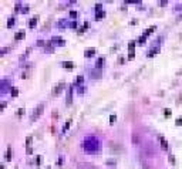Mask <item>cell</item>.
<instances>
[{
    "instance_id": "obj_1",
    "label": "cell",
    "mask_w": 182,
    "mask_h": 169,
    "mask_svg": "<svg viewBox=\"0 0 182 169\" xmlns=\"http://www.w3.org/2000/svg\"><path fill=\"white\" fill-rule=\"evenodd\" d=\"M83 149L87 153H98L101 151V142L96 135H88L83 141Z\"/></svg>"
},
{
    "instance_id": "obj_2",
    "label": "cell",
    "mask_w": 182,
    "mask_h": 169,
    "mask_svg": "<svg viewBox=\"0 0 182 169\" xmlns=\"http://www.w3.org/2000/svg\"><path fill=\"white\" fill-rule=\"evenodd\" d=\"M43 109H44V104H40V105H38L37 108L34 109V112L32 114V117H30V121H32V122H34V121H36V120L38 118V117L41 115V112H43Z\"/></svg>"
},
{
    "instance_id": "obj_3",
    "label": "cell",
    "mask_w": 182,
    "mask_h": 169,
    "mask_svg": "<svg viewBox=\"0 0 182 169\" xmlns=\"http://www.w3.org/2000/svg\"><path fill=\"white\" fill-rule=\"evenodd\" d=\"M9 87H10V85H9V81H7V80H3V81H2V93L3 94L7 93Z\"/></svg>"
},
{
    "instance_id": "obj_4",
    "label": "cell",
    "mask_w": 182,
    "mask_h": 169,
    "mask_svg": "<svg viewBox=\"0 0 182 169\" xmlns=\"http://www.w3.org/2000/svg\"><path fill=\"white\" fill-rule=\"evenodd\" d=\"M158 51H159V47H154V49H151L147 51V55H148V57H152V55H155Z\"/></svg>"
},
{
    "instance_id": "obj_5",
    "label": "cell",
    "mask_w": 182,
    "mask_h": 169,
    "mask_svg": "<svg viewBox=\"0 0 182 169\" xmlns=\"http://www.w3.org/2000/svg\"><path fill=\"white\" fill-rule=\"evenodd\" d=\"M63 87H64V82L61 81L60 84H57L56 87H54V90H53V94H57V93H60L61 90H63Z\"/></svg>"
},
{
    "instance_id": "obj_6",
    "label": "cell",
    "mask_w": 182,
    "mask_h": 169,
    "mask_svg": "<svg viewBox=\"0 0 182 169\" xmlns=\"http://www.w3.org/2000/svg\"><path fill=\"white\" fill-rule=\"evenodd\" d=\"M111 151H113V152H121L123 149H121V147H120L118 144H114V142H111Z\"/></svg>"
},
{
    "instance_id": "obj_7",
    "label": "cell",
    "mask_w": 182,
    "mask_h": 169,
    "mask_svg": "<svg viewBox=\"0 0 182 169\" xmlns=\"http://www.w3.org/2000/svg\"><path fill=\"white\" fill-rule=\"evenodd\" d=\"M158 139H159L162 148H164V149H168V142L165 141V138H164V136H161V135H158Z\"/></svg>"
},
{
    "instance_id": "obj_8",
    "label": "cell",
    "mask_w": 182,
    "mask_h": 169,
    "mask_svg": "<svg viewBox=\"0 0 182 169\" xmlns=\"http://www.w3.org/2000/svg\"><path fill=\"white\" fill-rule=\"evenodd\" d=\"M94 54H96V50H94V49H87V50H86V53H84V55H86L87 58L93 57Z\"/></svg>"
},
{
    "instance_id": "obj_9",
    "label": "cell",
    "mask_w": 182,
    "mask_h": 169,
    "mask_svg": "<svg viewBox=\"0 0 182 169\" xmlns=\"http://www.w3.org/2000/svg\"><path fill=\"white\" fill-rule=\"evenodd\" d=\"M54 44H60V46H64V40L61 37H53Z\"/></svg>"
},
{
    "instance_id": "obj_10",
    "label": "cell",
    "mask_w": 182,
    "mask_h": 169,
    "mask_svg": "<svg viewBox=\"0 0 182 169\" xmlns=\"http://www.w3.org/2000/svg\"><path fill=\"white\" fill-rule=\"evenodd\" d=\"M102 64H104V57H100V58H98V60H97V68H98V70H101L102 68Z\"/></svg>"
},
{
    "instance_id": "obj_11",
    "label": "cell",
    "mask_w": 182,
    "mask_h": 169,
    "mask_svg": "<svg viewBox=\"0 0 182 169\" xmlns=\"http://www.w3.org/2000/svg\"><path fill=\"white\" fill-rule=\"evenodd\" d=\"M71 98H73V90L70 88L68 93H67V105H70V104H71Z\"/></svg>"
},
{
    "instance_id": "obj_12",
    "label": "cell",
    "mask_w": 182,
    "mask_h": 169,
    "mask_svg": "<svg viewBox=\"0 0 182 169\" xmlns=\"http://www.w3.org/2000/svg\"><path fill=\"white\" fill-rule=\"evenodd\" d=\"M104 16H105V11H104V10H100V11H97V13H96V19H97V20L102 19Z\"/></svg>"
},
{
    "instance_id": "obj_13",
    "label": "cell",
    "mask_w": 182,
    "mask_h": 169,
    "mask_svg": "<svg viewBox=\"0 0 182 169\" xmlns=\"http://www.w3.org/2000/svg\"><path fill=\"white\" fill-rule=\"evenodd\" d=\"M91 76H94V78H98V77L101 76V70H98V68L97 70H93L91 71Z\"/></svg>"
},
{
    "instance_id": "obj_14",
    "label": "cell",
    "mask_w": 182,
    "mask_h": 169,
    "mask_svg": "<svg viewBox=\"0 0 182 169\" xmlns=\"http://www.w3.org/2000/svg\"><path fill=\"white\" fill-rule=\"evenodd\" d=\"M61 64H63V67H64V68H73V66H74L71 61H63Z\"/></svg>"
},
{
    "instance_id": "obj_15",
    "label": "cell",
    "mask_w": 182,
    "mask_h": 169,
    "mask_svg": "<svg viewBox=\"0 0 182 169\" xmlns=\"http://www.w3.org/2000/svg\"><path fill=\"white\" fill-rule=\"evenodd\" d=\"M37 24V17H33V19H30V22H29V27H34Z\"/></svg>"
},
{
    "instance_id": "obj_16",
    "label": "cell",
    "mask_w": 182,
    "mask_h": 169,
    "mask_svg": "<svg viewBox=\"0 0 182 169\" xmlns=\"http://www.w3.org/2000/svg\"><path fill=\"white\" fill-rule=\"evenodd\" d=\"M155 28H156L155 26H151L150 28H147V30H145V31H144V36H145V37H147V36H148V34H151V33H152V31H154Z\"/></svg>"
},
{
    "instance_id": "obj_17",
    "label": "cell",
    "mask_w": 182,
    "mask_h": 169,
    "mask_svg": "<svg viewBox=\"0 0 182 169\" xmlns=\"http://www.w3.org/2000/svg\"><path fill=\"white\" fill-rule=\"evenodd\" d=\"M6 159H7V161H10V159H11V148L10 147L7 148V152H6Z\"/></svg>"
},
{
    "instance_id": "obj_18",
    "label": "cell",
    "mask_w": 182,
    "mask_h": 169,
    "mask_svg": "<svg viewBox=\"0 0 182 169\" xmlns=\"http://www.w3.org/2000/svg\"><path fill=\"white\" fill-rule=\"evenodd\" d=\"M24 37V31H19V33H16V36H14V38L16 40H20V38Z\"/></svg>"
},
{
    "instance_id": "obj_19",
    "label": "cell",
    "mask_w": 182,
    "mask_h": 169,
    "mask_svg": "<svg viewBox=\"0 0 182 169\" xmlns=\"http://www.w3.org/2000/svg\"><path fill=\"white\" fill-rule=\"evenodd\" d=\"M13 24H14V17H10L9 22H7V27H11Z\"/></svg>"
},
{
    "instance_id": "obj_20",
    "label": "cell",
    "mask_w": 182,
    "mask_h": 169,
    "mask_svg": "<svg viewBox=\"0 0 182 169\" xmlns=\"http://www.w3.org/2000/svg\"><path fill=\"white\" fill-rule=\"evenodd\" d=\"M134 46H135V43L134 41H131V43L128 44V49H129V53H134Z\"/></svg>"
},
{
    "instance_id": "obj_21",
    "label": "cell",
    "mask_w": 182,
    "mask_h": 169,
    "mask_svg": "<svg viewBox=\"0 0 182 169\" xmlns=\"http://www.w3.org/2000/svg\"><path fill=\"white\" fill-rule=\"evenodd\" d=\"M115 120H117V117H115V115H111V117H110V124H114Z\"/></svg>"
},
{
    "instance_id": "obj_22",
    "label": "cell",
    "mask_w": 182,
    "mask_h": 169,
    "mask_svg": "<svg viewBox=\"0 0 182 169\" xmlns=\"http://www.w3.org/2000/svg\"><path fill=\"white\" fill-rule=\"evenodd\" d=\"M10 93H11V95H14V97H16L17 94H19V91H17V88H11Z\"/></svg>"
},
{
    "instance_id": "obj_23",
    "label": "cell",
    "mask_w": 182,
    "mask_h": 169,
    "mask_svg": "<svg viewBox=\"0 0 182 169\" xmlns=\"http://www.w3.org/2000/svg\"><path fill=\"white\" fill-rule=\"evenodd\" d=\"M138 41H139V44H144L145 43V36H141Z\"/></svg>"
},
{
    "instance_id": "obj_24",
    "label": "cell",
    "mask_w": 182,
    "mask_h": 169,
    "mask_svg": "<svg viewBox=\"0 0 182 169\" xmlns=\"http://www.w3.org/2000/svg\"><path fill=\"white\" fill-rule=\"evenodd\" d=\"M83 80H84V78H83V76H78V78H77V84L83 82Z\"/></svg>"
},
{
    "instance_id": "obj_25",
    "label": "cell",
    "mask_w": 182,
    "mask_h": 169,
    "mask_svg": "<svg viewBox=\"0 0 182 169\" xmlns=\"http://www.w3.org/2000/svg\"><path fill=\"white\" fill-rule=\"evenodd\" d=\"M70 16H71V17H77V11H70Z\"/></svg>"
},
{
    "instance_id": "obj_26",
    "label": "cell",
    "mask_w": 182,
    "mask_h": 169,
    "mask_svg": "<svg viewBox=\"0 0 182 169\" xmlns=\"http://www.w3.org/2000/svg\"><path fill=\"white\" fill-rule=\"evenodd\" d=\"M70 124H71V121H67V124H65V126H64V131H65V129H67V128H68V126H70Z\"/></svg>"
},
{
    "instance_id": "obj_27",
    "label": "cell",
    "mask_w": 182,
    "mask_h": 169,
    "mask_svg": "<svg viewBox=\"0 0 182 169\" xmlns=\"http://www.w3.org/2000/svg\"><path fill=\"white\" fill-rule=\"evenodd\" d=\"M27 11H29V7H27V6L22 9V13H27Z\"/></svg>"
},
{
    "instance_id": "obj_28",
    "label": "cell",
    "mask_w": 182,
    "mask_h": 169,
    "mask_svg": "<svg viewBox=\"0 0 182 169\" xmlns=\"http://www.w3.org/2000/svg\"><path fill=\"white\" fill-rule=\"evenodd\" d=\"M177 125H182V118H178L177 120Z\"/></svg>"
},
{
    "instance_id": "obj_29",
    "label": "cell",
    "mask_w": 182,
    "mask_h": 169,
    "mask_svg": "<svg viewBox=\"0 0 182 169\" xmlns=\"http://www.w3.org/2000/svg\"><path fill=\"white\" fill-rule=\"evenodd\" d=\"M169 114H171V111H169V109L166 108V109H165V115H166V117H169Z\"/></svg>"
},
{
    "instance_id": "obj_30",
    "label": "cell",
    "mask_w": 182,
    "mask_h": 169,
    "mask_svg": "<svg viewBox=\"0 0 182 169\" xmlns=\"http://www.w3.org/2000/svg\"><path fill=\"white\" fill-rule=\"evenodd\" d=\"M181 74H182V70H179L178 71V76H181Z\"/></svg>"
},
{
    "instance_id": "obj_31",
    "label": "cell",
    "mask_w": 182,
    "mask_h": 169,
    "mask_svg": "<svg viewBox=\"0 0 182 169\" xmlns=\"http://www.w3.org/2000/svg\"><path fill=\"white\" fill-rule=\"evenodd\" d=\"M93 169H98V168H93Z\"/></svg>"
}]
</instances>
